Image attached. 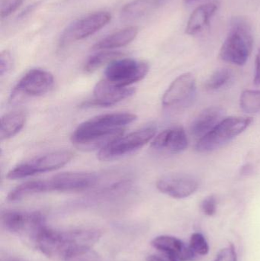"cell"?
<instances>
[{
    "mask_svg": "<svg viewBox=\"0 0 260 261\" xmlns=\"http://www.w3.org/2000/svg\"><path fill=\"white\" fill-rule=\"evenodd\" d=\"M232 77V72L228 69H218L205 82V89L208 91L220 90L230 82Z\"/></svg>",
    "mask_w": 260,
    "mask_h": 261,
    "instance_id": "cb8c5ba5",
    "label": "cell"
},
{
    "mask_svg": "<svg viewBox=\"0 0 260 261\" xmlns=\"http://www.w3.org/2000/svg\"><path fill=\"white\" fill-rule=\"evenodd\" d=\"M156 132V127L149 125L125 136L122 135L101 149L98 158L102 161H110L130 154L154 139Z\"/></svg>",
    "mask_w": 260,
    "mask_h": 261,
    "instance_id": "52a82bcc",
    "label": "cell"
},
{
    "mask_svg": "<svg viewBox=\"0 0 260 261\" xmlns=\"http://www.w3.org/2000/svg\"><path fill=\"white\" fill-rule=\"evenodd\" d=\"M23 0H9L6 2L5 4L2 6L1 17L4 18L5 17L9 16L11 14L13 13L22 4Z\"/></svg>",
    "mask_w": 260,
    "mask_h": 261,
    "instance_id": "f546056e",
    "label": "cell"
},
{
    "mask_svg": "<svg viewBox=\"0 0 260 261\" xmlns=\"http://www.w3.org/2000/svg\"><path fill=\"white\" fill-rule=\"evenodd\" d=\"M240 107L247 114L260 113V90H244L240 98Z\"/></svg>",
    "mask_w": 260,
    "mask_h": 261,
    "instance_id": "603a6c76",
    "label": "cell"
},
{
    "mask_svg": "<svg viewBox=\"0 0 260 261\" xmlns=\"http://www.w3.org/2000/svg\"><path fill=\"white\" fill-rule=\"evenodd\" d=\"M26 116L23 112L15 111L6 113L1 119L0 137L7 140L16 135L22 129L25 123Z\"/></svg>",
    "mask_w": 260,
    "mask_h": 261,
    "instance_id": "44dd1931",
    "label": "cell"
},
{
    "mask_svg": "<svg viewBox=\"0 0 260 261\" xmlns=\"http://www.w3.org/2000/svg\"><path fill=\"white\" fill-rule=\"evenodd\" d=\"M13 65L12 55L8 50L3 51L0 55V75L1 76L7 74L12 70Z\"/></svg>",
    "mask_w": 260,
    "mask_h": 261,
    "instance_id": "f1b7e54d",
    "label": "cell"
},
{
    "mask_svg": "<svg viewBox=\"0 0 260 261\" xmlns=\"http://www.w3.org/2000/svg\"><path fill=\"white\" fill-rule=\"evenodd\" d=\"M64 261H102L100 256L92 248L80 251Z\"/></svg>",
    "mask_w": 260,
    "mask_h": 261,
    "instance_id": "484cf974",
    "label": "cell"
},
{
    "mask_svg": "<svg viewBox=\"0 0 260 261\" xmlns=\"http://www.w3.org/2000/svg\"><path fill=\"white\" fill-rule=\"evenodd\" d=\"M157 190L174 199H185L195 193L198 179L189 174L171 173L161 176L156 184Z\"/></svg>",
    "mask_w": 260,
    "mask_h": 261,
    "instance_id": "7c38bea8",
    "label": "cell"
},
{
    "mask_svg": "<svg viewBox=\"0 0 260 261\" xmlns=\"http://www.w3.org/2000/svg\"><path fill=\"white\" fill-rule=\"evenodd\" d=\"M226 112L220 107L205 109L194 119L190 125V133L195 138L201 139L225 119Z\"/></svg>",
    "mask_w": 260,
    "mask_h": 261,
    "instance_id": "2e32d148",
    "label": "cell"
},
{
    "mask_svg": "<svg viewBox=\"0 0 260 261\" xmlns=\"http://www.w3.org/2000/svg\"><path fill=\"white\" fill-rule=\"evenodd\" d=\"M252 172H253V167H252L251 164H247L241 167L240 173L242 176H247V175L250 174Z\"/></svg>",
    "mask_w": 260,
    "mask_h": 261,
    "instance_id": "d6a6232c",
    "label": "cell"
},
{
    "mask_svg": "<svg viewBox=\"0 0 260 261\" xmlns=\"http://www.w3.org/2000/svg\"><path fill=\"white\" fill-rule=\"evenodd\" d=\"M196 92V81L192 73L179 76L165 92L162 104L166 108L184 107L193 99Z\"/></svg>",
    "mask_w": 260,
    "mask_h": 261,
    "instance_id": "8fae6325",
    "label": "cell"
},
{
    "mask_svg": "<svg viewBox=\"0 0 260 261\" xmlns=\"http://www.w3.org/2000/svg\"><path fill=\"white\" fill-rule=\"evenodd\" d=\"M100 238V231L93 228L61 231L46 227L40 234L35 248L47 257L65 260L93 248Z\"/></svg>",
    "mask_w": 260,
    "mask_h": 261,
    "instance_id": "7a4b0ae2",
    "label": "cell"
},
{
    "mask_svg": "<svg viewBox=\"0 0 260 261\" xmlns=\"http://www.w3.org/2000/svg\"><path fill=\"white\" fill-rule=\"evenodd\" d=\"M124 54L120 51L105 50V51L99 52L89 58L84 66V70L88 73H93L102 66L110 64L113 61L122 58Z\"/></svg>",
    "mask_w": 260,
    "mask_h": 261,
    "instance_id": "7402d4cb",
    "label": "cell"
},
{
    "mask_svg": "<svg viewBox=\"0 0 260 261\" xmlns=\"http://www.w3.org/2000/svg\"><path fill=\"white\" fill-rule=\"evenodd\" d=\"M137 116L114 113L101 115L80 124L72 134V143L84 150L103 148L124 134V127L132 123Z\"/></svg>",
    "mask_w": 260,
    "mask_h": 261,
    "instance_id": "6da1fadb",
    "label": "cell"
},
{
    "mask_svg": "<svg viewBox=\"0 0 260 261\" xmlns=\"http://www.w3.org/2000/svg\"><path fill=\"white\" fill-rule=\"evenodd\" d=\"M138 33L136 27H128L123 30L119 31L112 35L99 41L93 46L94 50H109L124 47L131 43Z\"/></svg>",
    "mask_w": 260,
    "mask_h": 261,
    "instance_id": "d6986e66",
    "label": "cell"
},
{
    "mask_svg": "<svg viewBox=\"0 0 260 261\" xmlns=\"http://www.w3.org/2000/svg\"><path fill=\"white\" fill-rule=\"evenodd\" d=\"M253 122L250 117H228L221 121L213 130L198 140L195 150L209 153L225 146L242 134Z\"/></svg>",
    "mask_w": 260,
    "mask_h": 261,
    "instance_id": "5b68a950",
    "label": "cell"
},
{
    "mask_svg": "<svg viewBox=\"0 0 260 261\" xmlns=\"http://www.w3.org/2000/svg\"><path fill=\"white\" fill-rule=\"evenodd\" d=\"M97 176L86 172H67L44 180L45 193L48 192H78L96 185Z\"/></svg>",
    "mask_w": 260,
    "mask_h": 261,
    "instance_id": "9c48e42d",
    "label": "cell"
},
{
    "mask_svg": "<svg viewBox=\"0 0 260 261\" xmlns=\"http://www.w3.org/2000/svg\"><path fill=\"white\" fill-rule=\"evenodd\" d=\"M151 245L160 252L172 256L179 261L192 260L195 257L190 247L174 236H158L152 241Z\"/></svg>",
    "mask_w": 260,
    "mask_h": 261,
    "instance_id": "e0dca14e",
    "label": "cell"
},
{
    "mask_svg": "<svg viewBox=\"0 0 260 261\" xmlns=\"http://www.w3.org/2000/svg\"><path fill=\"white\" fill-rule=\"evenodd\" d=\"M189 144L187 135L183 127L168 128L154 137L151 147L154 151L177 154L186 150Z\"/></svg>",
    "mask_w": 260,
    "mask_h": 261,
    "instance_id": "9a60e30c",
    "label": "cell"
},
{
    "mask_svg": "<svg viewBox=\"0 0 260 261\" xmlns=\"http://www.w3.org/2000/svg\"><path fill=\"white\" fill-rule=\"evenodd\" d=\"M255 85L260 86V45L258 49L256 58V67H255V76L253 80Z\"/></svg>",
    "mask_w": 260,
    "mask_h": 261,
    "instance_id": "1f68e13d",
    "label": "cell"
},
{
    "mask_svg": "<svg viewBox=\"0 0 260 261\" xmlns=\"http://www.w3.org/2000/svg\"><path fill=\"white\" fill-rule=\"evenodd\" d=\"M218 7L219 3L218 2H212L197 7L189 17L186 33L189 35H195L205 30L218 11Z\"/></svg>",
    "mask_w": 260,
    "mask_h": 261,
    "instance_id": "ac0fdd59",
    "label": "cell"
},
{
    "mask_svg": "<svg viewBox=\"0 0 260 261\" xmlns=\"http://www.w3.org/2000/svg\"><path fill=\"white\" fill-rule=\"evenodd\" d=\"M189 246L195 254L205 256L209 254V244L201 233L196 232L192 234Z\"/></svg>",
    "mask_w": 260,
    "mask_h": 261,
    "instance_id": "d4e9b609",
    "label": "cell"
},
{
    "mask_svg": "<svg viewBox=\"0 0 260 261\" xmlns=\"http://www.w3.org/2000/svg\"><path fill=\"white\" fill-rule=\"evenodd\" d=\"M167 0H135L126 5L122 11L123 19L141 18L164 4Z\"/></svg>",
    "mask_w": 260,
    "mask_h": 261,
    "instance_id": "ffe728a7",
    "label": "cell"
},
{
    "mask_svg": "<svg viewBox=\"0 0 260 261\" xmlns=\"http://www.w3.org/2000/svg\"><path fill=\"white\" fill-rule=\"evenodd\" d=\"M1 224L8 232L35 247L44 228L45 219L39 213L6 210L1 214Z\"/></svg>",
    "mask_w": 260,
    "mask_h": 261,
    "instance_id": "277c9868",
    "label": "cell"
},
{
    "mask_svg": "<svg viewBox=\"0 0 260 261\" xmlns=\"http://www.w3.org/2000/svg\"><path fill=\"white\" fill-rule=\"evenodd\" d=\"M217 199L213 195L207 196L201 203V212L206 216H213L217 212Z\"/></svg>",
    "mask_w": 260,
    "mask_h": 261,
    "instance_id": "4316f807",
    "label": "cell"
},
{
    "mask_svg": "<svg viewBox=\"0 0 260 261\" xmlns=\"http://www.w3.org/2000/svg\"><path fill=\"white\" fill-rule=\"evenodd\" d=\"M147 261H179L177 259L174 258L172 256L167 255V254H151L147 258Z\"/></svg>",
    "mask_w": 260,
    "mask_h": 261,
    "instance_id": "4dcf8cb0",
    "label": "cell"
},
{
    "mask_svg": "<svg viewBox=\"0 0 260 261\" xmlns=\"http://www.w3.org/2000/svg\"><path fill=\"white\" fill-rule=\"evenodd\" d=\"M74 153L70 150H56L41 155L15 166L8 173L9 179H22L38 173L57 170L70 162Z\"/></svg>",
    "mask_w": 260,
    "mask_h": 261,
    "instance_id": "8992f818",
    "label": "cell"
},
{
    "mask_svg": "<svg viewBox=\"0 0 260 261\" xmlns=\"http://www.w3.org/2000/svg\"><path fill=\"white\" fill-rule=\"evenodd\" d=\"M197 1V0H185L186 3H192V2Z\"/></svg>",
    "mask_w": 260,
    "mask_h": 261,
    "instance_id": "836d02e7",
    "label": "cell"
},
{
    "mask_svg": "<svg viewBox=\"0 0 260 261\" xmlns=\"http://www.w3.org/2000/svg\"><path fill=\"white\" fill-rule=\"evenodd\" d=\"M253 47L251 23L245 17L230 20L228 34L220 50V58L224 62L243 66L247 62Z\"/></svg>",
    "mask_w": 260,
    "mask_h": 261,
    "instance_id": "3957f363",
    "label": "cell"
},
{
    "mask_svg": "<svg viewBox=\"0 0 260 261\" xmlns=\"http://www.w3.org/2000/svg\"><path fill=\"white\" fill-rule=\"evenodd\" d=\"M135 93L133 87H120L113 85L106 80L99 81L93 91V96L84 102V107H108L131 97Z\"/></svg>",
    "mask_w": 260,
    "mask_h": 261,
    "instance_id": "5bb4252c",
    "label": "cell"
},
{
    "mask_svg": "<svg viewBox=\"0 0 260 261\" xmlns=\"http://www.w3.org/2000/svg\"><path fill=\"white\" fill-rule=\"evenodd\" d=\"M214 261H238V255L235 246L230 245L221 249Z\"/></svg>",
    "mask_w": 260,
    "mask_h": 261,
    "instance_id": "83f0119b",
    "label": "cell"
},
{
    "mask_svg": "<svg viewBox=\"0 0 260 261\" xmlns=\"http://www.w3.org/2000/svg\"><path fill=\"white\" fill-rule=\"evenodd\" d=\"M111 20L108 12H96L85 18L76 20L72 23L62 35L61 42L67 44L73 41L84 39L105 27Z\"/></svg>",
    "mask_w": 260,
    "mask_h": 261,
    "instance_id": "4fadbf2b",
    "label": "cell"
},
{
    "mask_svg": "<svg viewBox=\"0 0 260 261\" xmlns=\"http://www.w3.org/2000/svg\"><path fill=\"white\" fill-rule=\"evenodd\" d=\"M54 84L53 75L47 70L33 69L27 72L15 86L12 97L39 96L48 93Z\"/></svg>",
    "mask_w": 260,
    "mask_h": 261,
    "instance_id": "30bf717a",
    "label": "cell"
},
{
    "mask_svg": "<svg viewBox=\"0 0 260 261\" xmlns=\"http://www.w3.org/2000/svg\"><path fill=\"white\" fill-rule=\"evenodd\" d=\"M148 71L149 65L145 61L120 58L108 64L105 80L117 87H128L143 79Z\"/></svg>",
    "mask_w": 260,
    "mask_h": 261,
    "instance_id": "ba28073f",
    "label": "cell"
}]
</instances>
